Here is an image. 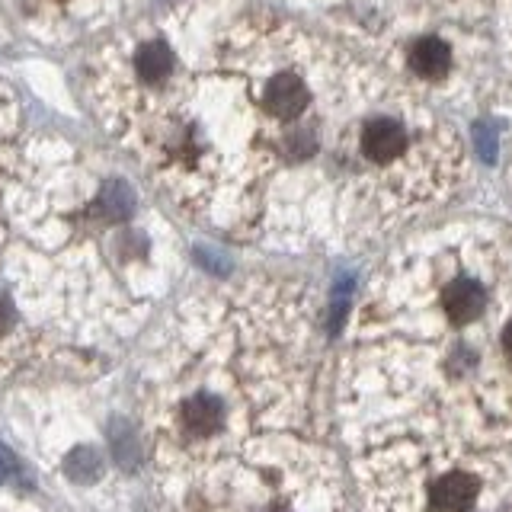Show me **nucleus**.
I'll use <instances>...</instances> for the list:
<instances>
[{
	"instance_id": "obj_1",
	"label": "nucleus",
	"mask_w": 512,
	"mask_h": 512,
	"mask_svg": "<svg viewBox=\"0 0 512 512\" xmlns=\"http://www.w3.org/2000/svg\"><path fill=\"white\" fill-rule=\"evenodd\" d=\"M359 512H512V234L452 228L365 282L336 362Z\"/></svg>"
},
{
	"instance_id": "obj_2",
	"label": "nucleus",
	"mask_w": 512,
	"mask_h": 512,
	"mask_svg": "<svg viewBox=\"0 0 512 512\" xmlns=\"http://www.w3.org/2000/svg\"><path fill=\"white\" fill-rule=\"evenodd\" d=\"M317 292L247 282L215 298L160 397L154 448L186 512H359Z\"/></svg>"
},
{
	"instance_id": "obj_3",
	"label": "nucleus",
	"mask_w": 512,
	"mask_h": 512,
	"mask_svg": "<svg viewBox=\"0 0 512 512\" xmlns=\"http://www.w3.org/2000/svg\"><path fill=\"white\" fill-rule=\"evenodd\" d=\"M410 71L420 80H442L452 68V48L439 36H423L410 48Z\"/></svg>"
},
{
	"instance_id": "obj_4",
	"label": "nucleus",
	"mask_w": 512,
	"mask_h": 512,
	"mask_svg": "<svg viewBox=\"0 0 512 512\" xmlns=\"http://www.w3.org/2000/svg\"><path fill=\"white\" fill-rule=\"evenodd\" d=\"M173 52L164 42H151L144 45L135 55V74L144 80V84H164V80L173 74Z\"/></svg>"
},
{
	"instance_id": "obj_5",
	"label": "nucleus",
	"mask_w": 512,
	"mask_h": 512,
	"mask_svg": "<svg viewBox=\"0 0 512 512\" xmlns=\"http://www.w3.org/2000/svg\"><path fill=\"white\" fill-rule=\"evenodd\" d=\"M10 324H13V311H10V304H7V298L0 295V336H4L7 330H10Z\"/></svg>"
}]
</instances>
